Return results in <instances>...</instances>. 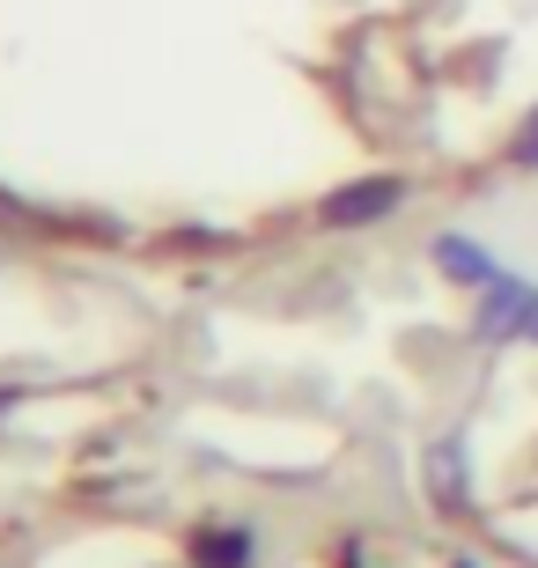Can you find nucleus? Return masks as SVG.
<instances>
[{
  "label": "nucleus",
  "mask_w": 538,
  "mask_h": 568,
  "mask_svg": "<svg viewBox=\"0 0 538 568\" xmlns=\"http://www.w3.org/2000/svg\"><path fill=\"white\" fill-rule=\"evenodd\" d=\"M398 200V185H354V192H339V200H332V222H362V214H384Z\"/></svg>",
  "instance_id": "f03ea898"
},
{
  "label": "nucleus",
  "mask_w": 538,
  "mask_h": 568,
  "mask_svg": "<svg viewBox=\"0 0 538 568\" xmlns=\"http://www.w3.org/2000/svg\"><path fill=\"white\" fill-rule=\"evenodd\" d=\"M531 317V288L524 281H495V303H487V317H479V333H509V325H524Z\"/></svg>",
  "instance_id": "f257e3e1"
},
{
  "label": "nucleus",
  "mask_w": 538,
  "mask_h": 568,
  "mask_svg": "<svg viewBox=\"0 0 538 568\" xmlns=\"http://www.w3.org/2000/svg\"><path fill=\"white\" fill-rule=\"evenodd\" d=\"M435 495H443V503H457V465H450V450H435Z\"/></svg>",
  "instance_id": "7ed1b4c3"
}]
</instances>
